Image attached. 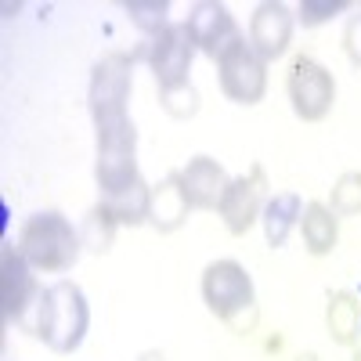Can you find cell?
Segmentation results:
<instances>
[{
    "mask_svg": "<svg viewBox=\"0 0 361 361\" xmlns=\"http://www.w3.org/2000/svg\"><path fill=\"white\" fill-rule=\"evenodd\" d=\"M202 300H206L209 314H217L235 336H250L257 329V322H260L253 279H250V271L231 257L206 264V271H202Z\"/></svg>",
    "mask_w": 361,
    "mask_h": 361,
    "instance_id": "cell-1",
    "label": "cell"
},
{
    "mask_svg": "<svg viewBox=\"0 0 361 361\" xmlns=\"http://www.w3.org/2000/svg\"><path fill=\"white\" fill-rule=\"evenodd\" d=\"M83 238L80 231L54 209H44V214H33L22 231H18V253L29 260L33 271H44V275H62L80 260Z\"/></svg>",
    "mask_w": 361,
    "mask_h": 361,
    "instance_id": "cell-2",
    "label": "cell"
},
{
    "mask_svg": "<svg viewBox=\"0 0 361 361\" xmlns=\"http://www.w3.org/2000/svg\"><path fill=\"white\" fill-rule=\"evenodd\" d=\"M87 325H90V307H87V296L76 282H58V286L40 293L33 333L51 350L73 354L87 336Z\"/></svg>",
    "mask_w": 361,
    "mask_h": 361,
    "instance_id": "cell-3",
    "label": "cell"
},
{
    "mask_svg": "<svg viewBox=\"0 0 361 361\" xmlns=\"http://www.w3.org/2000/svg\"><path fill=\"white\" fill-rule=\"evenodd\" d=\"M286 90H289L296 119H304V123H322L336 105V80L311 54H296L289 62Z\"/></svg>",
    "mask_w": 361,
    "mask_h": 361,
    "instance_id": "cell-4",
    "label": "cell"
},
{
    "mask_svg": "<svg viewBox=\"0 0 361 361\" xmlns=\"http://www.w3.org/2000/svg\"><path fill=\"white\" fill-rule=\"evenodd\" d=\"M217 73L224 98H231L235 105H257L267 90V62L250 47L246 37L217 62Z\"/></svg>",
    "mask_w": 361,
    "mask_h": 361,
    "instance_id": "cell-5",
    "label": "cell"
},
{
    "mask_svg": "<svg viewBox=\"0 0 361 361\" xmlns=\"http://www.w3.org/2000/svg\"><path fill=\"white\" fill-rule=\"evenodd\" d=\"M264 206H267V177L264 166L253 163L243 177H235L228 185L221 199V221L231 235H246L264 217Z\"/></svg>",
    "mask_w": 361,
    "mask_h": 361,
    "instance_id": "cell-6",
    "label": "cell"
},
{
    "mask_svg": "<svg viewBox=\"0 0 361 361\" xmlns=\"http://www.w3.org/2000/svg\"><path fill=\"white\" fill-rule=\"evenodd\" d=\"M195 51L199 47H195L185 22H170L159 37H152V44H148V66L156 73L159 90L188 83V69H192Z\"/></svg>",
    "mask_w": 361,
    "mask_h": 361,
    "instance_id": "cell-7",
    "label": "cell"
},
{
    "mask_svg": "<svg viewBox=\"0 0 361 361\" xmlns=\"http://www.w3.org/2000/svg\"><path fill=\"white\" fill-rule=\"evenodd\" d=\"M130 83H134V58L130 54H105L102 62L90 73V90L87 102L94 116H109V112H127V98H130Z\"/></svg>",
    "mask_w": 361,
    "mask_h": 361,
    "instance_id": "cell-8",
    "label": "cell"
},
{
    "mask_svg": "<svg viewBox=\"0 0 361 361\" xmlns=\"http://www.w3.org/2000/svg\"><path fill=\"white\" fill-rule=\"evenodd\" d=\"M33 300H40L33 267L18 253V246H4L0 250V311H4V322L22 325Z\"/></svg>",
    "mask_w": 361,
    "mask_h": 361,
    "instance_id": "cell-9",
    "label": "cell"
},
{
    "mask_svg": "<svg viewBox=\"0 0 361 361\" xmlns=\"http://www.w3.org/2000/svg\"><path fill=\"white\" fill-rule=\"evenodd\" d=\"M185 25H188L195 47H199L206 58H214V62H221V58H224L238 40H243V33H238V25H235V18L228 15V8H224V4H214V0H202V4H195Z\"/></svg>",
    "mask_w": 361,
    "mask_h": 361,
    "instance_id": "cell-10",
    "label": "cell"
},
{
    "mask_svg": "<svg viewBox=\"0 0 361 361\" xmlns=\"http://www.w3.org/2000/svg\"><path fill=\"white\" fill-rule=\"evenodd\" d=\"M173 173H177V185H180V192H185L192 209H221V199H224V192L231 185V177H228V170L217 159L195 156V159H188Z\"/></svg>",
    "mask_w": 361,
    "mask_h": 361,
    "instance_id": "cell-11",
    "label": "cell"
},
{
    "mask_svg": "<svg viewBox=\"0 0 361 361\" xmlns=\"http://www.w3.org/2000/svg\"><path fill=\"white\" fill-rule=\"evenodd\" d=\"M293 44V11L279 0H267L257 4L253 18H250V47L264 58V62H275L282 58Z\"/></svg>",
    "mask_w": 361,
    "mask_h": 361,
    "instance_id": "cell-12",
    "label": "cell"
},
{
    "mask_svg": "<svg viewBox=\"0 0 361 361\" xmlns=\"http://www.w3.org/2000/svg\"><path fill=\"white\" fill-rule=\"evenodd\" d=\"M94 180L102 199H112L119 192H127L137 185V145H98V159H94Z\"/></svg>",
    "mask_w": 361,
    "mask_h": 361,
    "instance_id": "cell-13",
    "label": "cell"
},
{
    "mask_svg": "<svg viewBox=\"0 0 361 361\" xmlns=\"http://www.w3.org/2000/svg\"><path fill=\"white\" fill-rule=\"evenodd\" d=\"M300 235H304V250L311 257H329L340 243V217L325 202H307L300 214Z\"/></svg>",
    "mask_w": 361,
    "mask_h": 361,
    "instance_id": "cell-14",
    "label": "cell"
},
{
    "mask_svg": "<svg viewBox=\"0 0 361 361\" xmlns=\"http://www.w3.org/2000/svg\"><path fill=\"white\" fill-rule=\"evenodd\" d=\"M325 329L336 347H357L361 340V300L350 289L329 293L325 304Z\"/></svg>",
    "mask_w": 361,
    "mask_h": 361,
    "instance_id": "cell-15",
    "label": "cell"
},
{
    "mask_svg": "<svg viewBox=\"0 0 361 361\" xmlns=\"http://www.w3.org/2000/svg\"><path fill=\"white\" fill-rule=\"evenodd\" d=\"M188 199L177 185V173H166L159 185L152 188V209H148V224L159 231H177L188 221Z\"/></svg>",
    "mask_w": 361,
    "mask_h": 361,
    "instance_id": "cell-16",
    "label": "cell"
},
{
    "mask_svg": "<svg viewBox=\"0 0 361 361\" xmlns=\"http://www.w3.org/2000/svg\"><path fill=\"white\" fill-rule=\"evenodd\" d=\"M300 214H304V202H300V195L296 192H275L267 199V206H264V217H260V224H264V235H267V246H286V238H289V231L300 224Z\"/></svg>",
    "mask_w": 361,
    "mask_h": 361,
    "instance_id": "cell-17",
    "label": "cell"
},
{
    "mask_svg": "<svg viewBox=\"0 0 361 361\" xmlns=\"http://www.w3.org/2000/svg\"><path fill=\"white\" fill-rule=\"evenodd\" d=\"M116 231H119V221L112 214V206L102 199L98 206H90V214L80 228V238H83V246L90 253H109L112 243H116Z\"/></svg>",
    "mask_w": 361,
    "mask_h": 361,
    "instance_id": "cell-18",
    "label": "cell"
},
{
    "mask_svg": "<svg viewBox=\"0 0 361 361\" xmlns=\"http://www.w3.org/2000/svg\"><path fill=\"white\" fill-rule=\"evenodd\" d=\"M112 206V214L119 221V228H137V224H148V209H152V188L145 185V180H137V185H130L127 192H119L112 199H105Z\"/></svg>",
    "mask_w": 361,
    "mask_h": 361,
    "instance_id": "cell-19",
    "label": "cell"
},
{
    "mask_svg": "<svg viewBox=\"0 0 361 361\" xmlns=\"http://www.w3.org/2000/svg\"><path fill=\"white\" fill-rule=\"evenodd\" d=\"M329 209L336 217H357L361 214V170H347L336 177L333 192H329Z\"/></svg>",
    "mask_w": 361,
    "mask_h": 361,
    "instance_id": "cell-20",
    "label": "cell"
},
{
    "mask_svg": "<svg viewBox=\"0 0 361 361\" xmlns=\"http://www.w3.org/2000/svg\"><path fill=\"white\" fill-rule=\"evenodd\" d=\"M123 11L130 15V22L137 29H145V33H152V37H159L163 29L170 25L166 22V15H170L166 0H130V4H123Z\"/></svg>",
    "mask_w": 361,
    "mask_h": 361,
    "instance_id": "cell-21",
    "label": "cell"
},
{
    "mask_svg": "<svg viewBox=\"0 0 361 361\" xmlns=\"http://www.w3.org/2000/svg\"><path fill=\"white\" fill-rule=\"evenodd\" d=\"M159 105L173 116V119H188L199 112V94L192 83H180V87H163L159 90Z\"/></svg>",
    "mask_w": 361,
    "mask_h": 361,
    "instance_id": "cell-22",
    "label": "cell"
},
{
    "mask_svg": "<svg viewBox=\"0 0 361 361\" xmlns=\"http://www.w3.org/2000/svg\"><path fill=\"white\" fill-rule=\"evenodd\" d=\"M347 8H350L347 0H322V4L304 0V4H300V22H304V25H322L325 18H333V15H340Z\"/></svg>",
    "mask_w": 361,
    "mask_h": 361,
    "instance_id": "cell-23",
    "label": "cell"
},
{
    "mask_svg": "<svg viewBox=\"0 0 361 361\" xmlns=\"http://www.w3.org/2000/svg\"><path fill=\"white\" fill-rule=\"evenodd\" d=\"M343 51H347L350 62L361 69V15H350V22L343 29Z\"/></svg>",
    "mask_w": 361,
    "mask_h": 361,
    "instance_id": "cell-24",
    "label": "cell"
},
{
    "mask_svg": "<svg viewBox=\"0 0 361 361\" xmlns=\"http://www.w3.org/2000/svg\"><path fill=\"white\" fill-rule=\"evenodd\" d=\"M137 361H166V357H163V354H159V350H145V354H141V357H137Z\"/></svg>",
    "mask_w": 361,
    "mask_h": 361,
    "instance_id": "cell-25",
    "label": "cell"
},
{
    "mask_svg": "<svg viewBox=\"0 0 361 361\" xmlns=\"http://www.w3.org/2000/svg\"><path fill=\"white\" fill-rule=\"evenodd\" d=\"M296 361H322V357H318V354H300Z\"/></svg>",
    "mask_w": 361,
    "mask_h": 361,
    "instance_id": "cell-26",
    "label": "cell"
},
{
    "mask_svg": "<svg viewBox=\"0 0 361 361\" xmlns=\"http://www.w3.org/2000/svg\"><path fill=\"white\" fill-rule=\"evenodd\" d=\"M350 361H361V347H354V357Z\"/></svg>",
    "mask_w": 361,
    "mask_h": 361,
    "instance_id": "cell-27",
    "label": "cell"
}]
</instances>
